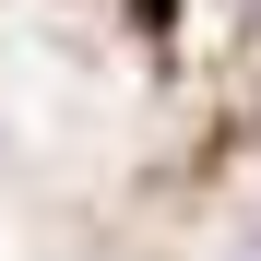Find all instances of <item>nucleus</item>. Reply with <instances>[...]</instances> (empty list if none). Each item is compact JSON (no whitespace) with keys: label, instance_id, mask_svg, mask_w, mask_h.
Listing matches in <instances>:
<instances>
[{"label":"nucleus","instance_id":"f257e3e1","mask_svg":"<svg viewBox=\"0 0 261 261\" xmlns=\"http://www.w3.org/2000/svg\"><path fill=\"white\" fill-rule=\"evenodd\" d=\"M226 261H261V214H249V238H238V249H226Z\"/></svg>","mask_w":261,"mask_h":261}]
</instances>
